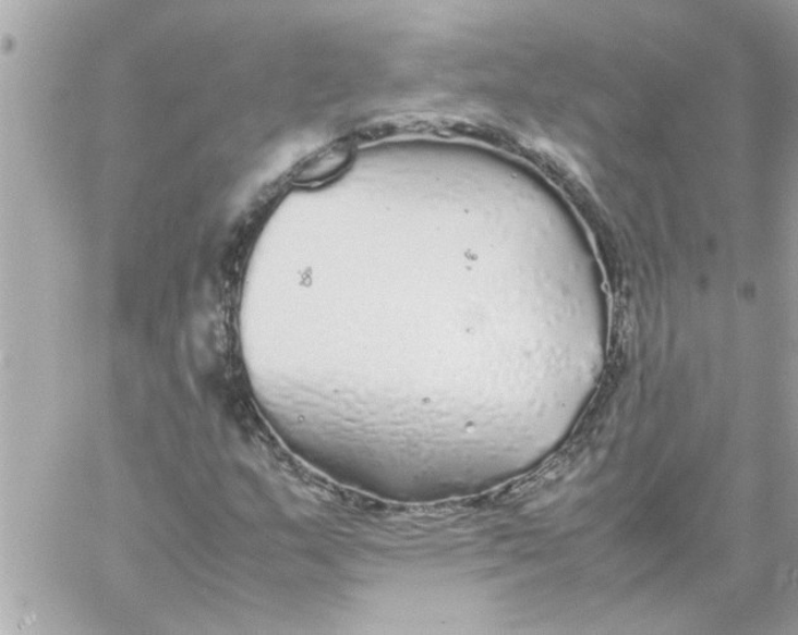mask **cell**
Returning a JSON list of instances; mask_svg holds the SVG:
<instances>
[{"label": "cell", "mask_w": 798, "mask_h": 635, "mask_svg": "<svg viewBox=\"0 0 798 635\" xmlns=\"http://www.w3.org/2000/svg\"><path fill=\"white\" fill-rule=\"evenodd\" d=\"M353 157V147L348 142L335 143L310 157L299 173V182L306 186H321L337 176Z\"/></svg>", "instance_id": "cell-1"}]
</instances>
